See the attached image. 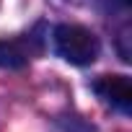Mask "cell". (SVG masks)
<instances>
[{"label": "cell", "mask_w": 132, "mask_h": 132, "mask_svg": "<svg viewBox=\"0 0 132 132\" xmlns=\"http://www.w3.org/2000/svg\"><path fill=\"white\" fill-rule=\"evenodd\" d=\"M52 39H54L57 54L62 60H68L70 65H91L101 52L96 34L78 23H60Z\"/></svg>", "instance_id": "6da1fadb"}, {"label": "cell", "mask_w": 132, "mask_h": 132, "mask_svg": "<svg viewBox=\"0 0 132 132\" xmlns=\"http://www.w3.org/2000/svg\"><path fill=\"white\" fill-rule=\"evenodd\" d=\"M29 49H26V42L21 39H0V68H8V70H16V68H23L29 62Z\"/></svg>", "instance_id": "3957f363"}, {"label": "cell", "mask_w": 132, "mask_h": 132, "mask_svg": "<svg viewBox=\"0 0 132 132\" xmlns=\"http://www.w3.org/2000/svg\"><path fill=\"white\" fill-rule=\"evenodd\" d=\"M93 91L117 111L122 114L132 111V83L127 75H101L93 83Z\"/></svg>", "instance_id": "7a4b0ae2"}]
</instances>
